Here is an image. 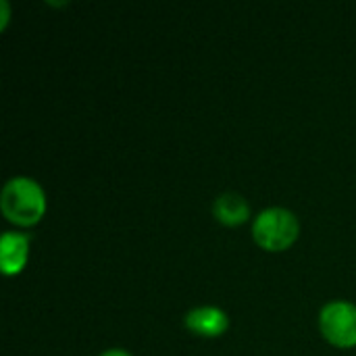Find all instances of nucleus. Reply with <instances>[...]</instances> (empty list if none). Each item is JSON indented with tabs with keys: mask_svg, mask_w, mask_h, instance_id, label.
Masks as SVG:
<instances>
[{
	"mask_svg": "<svg viewBox=\"0 0 356 356\" xmlns=\"http://www.w3.org/2000/svg\"><path fill=\"white\" fill-rule=\"evenodd\" d=\"M2 215L17 225H33L46 209V198L40 184L25 175L10 177L0 192Z\"/></svg>",
	"mask_w": 356,
	"mask_h": 356,
	"instance_id": "nucleus-1",
	"label": "nucleus"
},
{
	"mask_svg": "<svg viewBox=\"0 0 356 356\" xmlns=\"http://www.w3.org/2000/svg\"><path fill=\"white\" fill-rule=\"evenodd\" d=\"M300 232L298 217L286 207H267L252 219V238L265 250L288 248Z\"/></svg>",
	"mask_w": 356,
	"mask_h": 356,
	"instance_id": "nucleus-2",
	"label": "nucleus"
},
{
	"mask_svg": "<svg viewBox=\"0 0 356 356\" xmlns=\"http://www.w3.org/2000/svg\"><path fill=\"white\" fill-rule=\"evenodd\" d=\"M319 330L327 342L340 348L356 344V305L348 300H330L319 311Z\"/></svg>",
	"mask_w": 356,
	"mask_h": 356,
	"instance_id": "nucleus-3",
	"label": "nucleus"
},
{
	"mask_svg": "<svg viewBox=\"0 0 356 356\" xmlns=\"http://www.w3.org/2000/svg\"><path fill=\"white\" fill-rule=\"evenodd\" d=\"M184 323L190 332H194L198 336L215 338L227 330L229 319H227L223 309L213 307V305H200V307H194L186 313Z\"/></svg>",
	"mask_w": 356,
	"mask_h": 356,
	"instance_id": "nucleus-4",
	"label": "nucleus"
},
{
	"mask_svg": "<svg viewBox=\"0 0 356 356\" xmlns=\"http://www.w3.org/2000/svg\"><path fill=\"white\" fill-rule=\"evenodd\" d=\"M29 250V236L21 232H4L0 240V267L6 275L23 269Z\"/></svg>",
	"mask_w": 356,
	"mask_h": 356,
	"instance_id": "nucleus-5",
	"label": "nucleus"
},
{
	"mask_svg": "<svg viewBox=\"0 0 356 356\" xmlns=\"http://www.w3.org/2000/svg\"><path fill=\"white\" fill-rule=\"evenodd\" d=\"M213 215L225 225H240L250 217V207L242 194L223 192L213 200Z\"/></svg>",
	"mask_w": 356,
	"mask_h": 356,
	"instance_id": "nucleus-6",
	"label": "nucleus"
},
{
	"mask_svg": "<svg viewBox=\"0 0 356 356\" xmlns=\"http://www.w3.org/2000/svg\"><path fill=\"white\" fill-rule=\"evenodd\" d=\"M8 21V0H0V27H4Z\"/></svg>",
	"mask_w": 356,
	"mask_h": 356,
	"instance_id": "nucleus-7",
	"label": "nucleus"
},
{
	"mask_svg": "<svg viewBox=\"0 0 356 356\" xmlns=\"http://www.w3.org/2000/svg\"><path fill=\"white\" fill-rule=\"evenodd\" d=\"M98 356H134L131 353H127L125 348H106L102 350Z\"/></svg>",
	"mask_w": 356,
	"mask_h": 356,
	"instance_id": "nucleus-8",
	"label": "nucleus"
}]
</instances>
